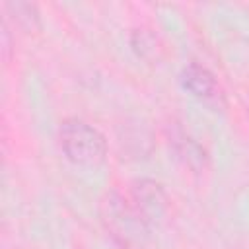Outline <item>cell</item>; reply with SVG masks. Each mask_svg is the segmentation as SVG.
I'll return each mask as SVG.
<instances>
[{"mask_svg":"<svg viewBox=\"0 0 249 249\" xmlns=\"http://www.w3.org/2000/svg\"><path fill=\"white\" fill-rule=\"evenodd\" d=\"M165 136L169 148L177 154V158L193 171H202L208 165L206 150L177 123H169L165 126Z\"/></svg>","mask_w":249,"mask_h":249,"instance_id":"cell-4","label":"cell"},{"mask_svg":"<svg viewBox=\"0 0 249 249\" xmlns=\"http://www.w3.org/2000/svg\"><path fill=\"white\" fill-rule=\"evenodd\" d=\"M181 86L200 101L206 103L222 101V88L216 76L200 62H189L181 70Z\"/></svg>","mask_w":249,"mask_h":249,"instance_id":"cell-5","label":"cell"},{"mask_svg":"<svg viewBox=\"0 0 249 249\" xmlns=\"http://www.w3.org/2000/svg\"><path fill=\"white\" fill-rule=\"evenodd\" d=\"M130 43H132V49L144 56V58H150V56H156L158 51H160V43H158V37L150 31V29H136L130 37Z\"/></svg>","mask_w":249,"mask_h":249,"instance_id":"cell-7","label":"cell"},{"mask_svg":"<svg viewBox=\"0 0 249 249\" xmlns=\"http://www.w3.org/2000/svg\"><path fill=\"white\" fill-rule=\"evenodd\" d=\"M247 111H249V105H247Z\"/></svg>","mask_w":249,"mask_h":249,"instance_id":"cell-8","label":"cell"},{"mask_svg":"<svg viewBox=\"0 0 249 249\" xmlns=\"http://www.w3.org/2000/svg\"><path fill=\"white\" fill-rule=\"evenodd\" d=\"M128 200L150 228L158 226L165 218L169 208V200L163 187L154 179H136L130 185Z\"/></svg>","mask_w":249,"mask_h":249,"instance_id":"cell-3","label":"cell"},{"mask_svg":"<svg viewBox=\"0 0 249 249\" xmlns=\"http://www.w3.org/2000/svg\"><path fill=\"white\" fill-rule=\"evenodd\" d=\"M58 144L64 156L78 165H95L105 160V136L82 119H64L58 128Z\"/></svg>","mask_w":249,"mask_h":249,"instance_id":"cell-2","label":"cell"},{"mask_svg":"<svg viewBox=\"0 0 249 249\" xmlns=\"http://www.w3.org/2000/svg\"><path fill=\"white\" fill-rule=\"evenodd\" d=\"M8 16L23 29V31H37L41 27L39 10L31 2H8L6 4Z\"/></svg>","mask_w":249,"mask_h":249,"instance_id":"cell-6","label":"cell"},{"mask_svg":"<svg viewBox=\"0 0 249 249\" xmlns=\"http://www.w3.org/2000/svg\"><path fill=\"white\" fill-rule=\"evenodd\" d=\"M101 218L109 233L126 249H142L148 241L150 226L134 210L128 196L109 193L101 202Z\"/></svg>","mask_w":249,"mask_h":249,"instance_id":"cell-1","label":"cell"}]
</instances>
